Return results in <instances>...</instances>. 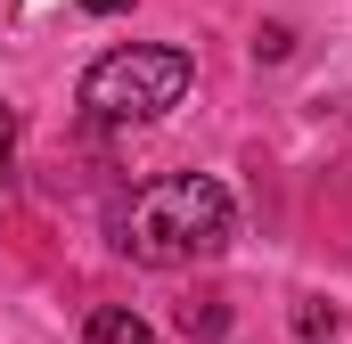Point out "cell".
<instances>
[{"mask_svg":"<svg viewBox=\"0 0 352 344\" xmlns=\"http://www.w3.org/2000/svg\"><path fill=\"white\" fill-rule=\"evenodd\" d=\"M90 17H123V8H131V0H82Z\"/></svg>","mask_w":352,"mask_h":344,"instance_id":"cell-7","label":"cell"},{"mask_svg":"<svg viewBox=\"0 0 352 344\" xmlns=\"http://www.w3.org/2000/svg\"><path fill=\"white\" fill-rule=\"evenodd\" d=\"M238 230V205L221 180L205 172H164L148 189H131V205L115 213V246L148 270H180V262H213Z\"/></svg>","mask_w":352,"mask_h":344,"instance_id":"cell-1","label":"cell"},{"mask_svg":"<svg viewBox=\"0 0 352 344\" xmlns=\"http://www.w3.org/2000/svg\"><path fill=\"white\" fill-rule=\"evenodd\" d=\"M328 328H336V320H328L320 303H303V312H295V344H320V336H328Z\"/></svg>","mask_w":352,"mask_h":344,"instance_id":"cell-6","label":"cell"},{"mask_svg":"<svg viewBox=\"0 0 352 344\" xmlns=\"http://www.w3.org/2000/svg\"><path fill=\"white\" fill-rule=\"evenodd\" d=\"M82 344H156V328H148L140 312H123V303H98L82 320Z\"/></svg>","mask_w":352,"mask_h":344,"instance_id":"cell-3","label":"cell"},{"mask_svg":"<svg viewBox=\"0 0 352 344\" xmlns=\"http://www.w3.org/2000/svg\"><path fill=\"white\" fill-rule=\"evenodd\" d=\"M188 58L180 50H156V41H131V50H107L82 74V115L90 123H156L188 98Z\"/></svg>","mask_w":352,"mask_h":344,"instance_id":"cell-2","label":"cell"},{"mask_svg":"<svg viewBox=\"0 0 352 344\" xmlns=\"http://www.w3.org/2000/svg\"><path fill=\"white\" fill-rule=\"evenodd\" d=\"M8 164H16V107L0 98V189H8Z\"/></svg>","mask_w":352,"mask_h":344,"instance_id":"cell-5","label":"cell"},{"mask_svg":"<svg viewBox=\"0 0 352 344\" xmlns=\"http://www.w3.org/2000/svg\"><path fill=\"white\" fill-rule=\"evenodd\" d=\"M180 328H188V336H221V328H230V312L205 295V303H188V312H180Z\"/></svg>","mask_w":352,"mask_h":344,"instance_id":"cell-4","label":"cell"}]
</instances>
